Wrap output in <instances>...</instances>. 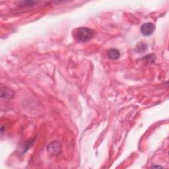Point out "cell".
I'll list each match as a JSON object with an SVG mask.
<instances>
[{"label": "cell", "instance_id": "cell-5", "mask_svg": "<svg viewBox=\"0 0 169 169\" xmlns=\"http://www.w3.org/2000/svg\"><path fill=\"white\" fill-rule=\"evenodd\" d=\"M120 53L116 49H111L108 52V56L111 59H117L120 58Z\"/></svg>", "mask_w": 169, "mask_h": 169}, {"label": "cell", "instance_id": "cell-3", "mask_svg": "<svg viewBox=\"0 0 169 169\" xmlns=\"http://www.w3.org/2000/svg\"><path fill=\"white\" fill-rule=\"evenodd\" d=\"M155 25L151 23H145L141 27V32L144 36H149L155 31Z\"/></svg>", "mask_w": 169, "mask_h": 169}, {"label": "cell", "instance_id": "cell-2", "mask_svg": "<svg viewBox=\"0 0 169 169\" xmlns=\"http://www.w3.org/2000/svg\"><path fill=\"white\" fill-rule=\"evenodd\" d=\"M47 151L51 155H58L62 151V145L59 141L51 142L47 146Z\"/></svg>", "mask_w": 169, "mask_h": 169}, {"label": "cell", "instance_id": "cell-1", "mask_svg": "<svg viewBox=\"0 0 169 169\" xmlns=\"http://www.w3.org/2000/svg\"><path fill=\"white\" fill-rule=\"evenodd\" d=\"M93 37V32L87 27H81L77 30V39L81 42H87Z\"/></svg>", "mask_w": 169, "mask_h": 169}, {"label": "cell", "instance_id": "cell-6", "mask_svg": "<svg viewBox=\"0 0 169 169\" xmlns=\"http://www.w3.org/2000/svg\"><path fill=\"white\" fill-rule=\"evenodd\" d=\"M147 45L146 43H144V42H140V43L138 44V45L137 46L136 51L138 53L141 54L146 51L147 50Z\"/></svg>", "mask_w": 169, "mask_h": 169}, {"label": "cell", "instance_id": "cell-4", "mask_svg": "<svg viewBox=\"0 0 169 169\" xmlns=\"http://www.w3.org/2000/svg\"><path fill=\"white\" fill-rule=\"evenodd\" d=\"M14 96V92L9 88L5 87L1 90V97L5 99H12Z\"/></svg>", "mask_w": 169, "mask_h": 169}, {"label": "cell", "instance_id": "cell-7", "mask_svg": "<svg viewBox=\"0 0 169 169\" xmlns=\"http://www.w3.org/2000/svg\"><path fill=\"white\" fill-rule=\"evenodd\" d=\"M36 3H37V2H33V1H24L20 2V5L21 6H28V5H34Z\"/></svg>", "mask_w": 169, "mask_h": 169}]
</instances>
